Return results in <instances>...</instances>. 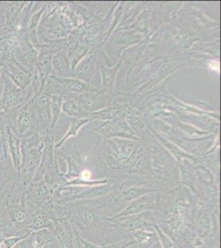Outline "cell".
Wrapping results in <instances>:
<instances>
[{
  "mask_svg": "<svg viewBox=\"0 0 221 248\" xmlns=\"http://www.w3.org/2000/svg\"><path fill=\"white\" fill-rule=\"evenodd\" d=\"M74 234V238H75L76 245L77 248H104L105 247H100V246L96 245L94 243L88 242L86 239H84L82 237L80 233L78 232V230L75 228H73Z\"/></svg>",
  "mask_w": 221,
  "mask_h": 248,
  "instance_id": "15",
  "label": "cell"
},
{
  "mask_svg": "<svg viewBox=\"0 0 221 248\" xmlns=\"http://www.w3.org/2000/svg\"><path fill=\"white\" fill-rule=\"evenodd\" d=\"M3 65H2V63L0 62V77L3 75Z\"/></svg>",
  "mask_w": 221,
  "mask_h": 248,
  "instance_id": "25",
  "label": "cell"
},
{
  "mask_svg": "<svg viewBox=\"0 0 221 248\" xmlns=\"http://www.w3.org/2000/svg\"><path fill=\"white\" fill-rule=\"evenodd\" d=\"M52 53L51 51L42 50L37 58V67L39 71L40 78L42 80V86L45 84L48 74L51 72L52 65Z\"/></svg>",
  "mask_w": 221,
  "mask_h": 248,
  "instance_id": "9",
  "label": "cell"
},
{
  "mask_svg": "<svg viewBox=\"0 0 221 248\" xmlns=\"http://www.w3.org/2000/svg\"><path fill=\"white\" fill-rule=\"evenodd\" d=\"M156 198L151 194L143 195L135 201L128 203L118 215L113 216L116 217H125L129 215H138L144 212L149 211L156 207Z\"/></svg>",
  "mask_w": 221,
  "mask_h": 248,
  "instance_id": "6",
  "label": "cell"
},
{
  "mask_svg": "<svg viewBox=\"0 0 221 248\" xmlns=\"http://www.w3.org/2000/svg\"><path fill=\"white\" fill-rule=\"evenodd\" d=\"M85 122H86V120H76L75 122L74 121L73 124H72V126L70 127V130L69 131V133H67L66 137L62 139V141H60L59 143L57 144V145H56V147H59V145H61V144L63 143V141H65L67 137H70V136L71 135H74L76 133V131L78 130L77 128H78V127H79L80 125H82V124H84Z\"/></svg>",
  "mask_w": 221,
  "mask_h": 248,
  "instance_id": "19",
  "label": "cell"
},
{
  "mask_svg": "<svg viewBox=\"0 0 221 248\" xmlns=\"http://www.w3.org/2000/svg\"><path fill=\"white\" fill-rule=\"evenodd\" d=\"M51 104L52 115H53V121H52V127H53L57 119H59V113L61 109V99L59 98V96H52Z\"/></svg>",
  "mask_w": 221,
  "mask_h": 248,
  "instance_id": "16",
  "label": "cell"
},
{
  "mask_svg": "<svg viewBox=\"0 0 221 248\" xmlns=\"http://www.w3.org/2000/svg\"><path fill=\"white\" fill-rule=\"evenodd\" d=\"M42 143L37 134L22 139L21 155L22 161L18 176L24 185L29 183L42 160Z\"/></svg>",
  "mask_w": 221,
  "mask_h": 248,
  "instance_id": "2",
  "label": "cell"
},
{
  "mask_svg": "<svg viewBox=\"0 0 221 248\" xmlns=\"http://www.w3.org/2000/svg\"><path fill=\"white\" fill-rule=\"evenodd\" d=\"M48 248L47 247H46V246H45V247H44V248Z\"/></svg>",
  "mask_w": 221,
  "mask_h": 248,
  "instance_id": "28",
  "label": "cell"
},
{
  "mask_svg": "<svg viewBox=\"0 0 221 248\" xmlns=\"http://www.w3.org/2000/svg\"><path fill=\"white\" fill-rule=\"evenodd\" d=\"M14 218L15 220V222H17V223H24L26 218H27V215H26L24 212H17V213L14 214Z\"/></svg>",
  "mask_w": 221,
  "mask_h": 248,
  "instance_id": "23",
  "label": "cell"
},
{
  "mask_svg": "<svg viewBox=\"0 0 221 248\" xmlns=\"http://www.w3.org/2000/svg\"><path fill=\"white\" fill-rule=\"evenodd\" d=\"M148 211L144 212L138 215H129L125 217H109L107 221L113 223L117 228L126 230L127 232H134L139 229H145L155 225L154 217Z\"/></svg>",
  "mask_w": 221,
  "mask_h": 248,
  "instance_id": "4",
  "label": "cell"
},
{
  "mask_svg": "<svg viewBox=\"0 0 221 248\" xmlns=\"http://www.w3.org/2000/svg\"><path fill=\"white\" fill-rule=\"evenodd\" d=\"M33 85L21 89L5 74L0 77V108L3 113H13L19 109L36 95Z\"/></svg>",
  "mask_w": 221,
  "mask_h": 248,
  "instance_id": "1",
  "label": "cell"
},
{
  "mask_svg": "<svg viewBox=\"0 0 221 248\" xmlns=\"http://www.w3.org/2000/svg\"><path fill=\"white\" fill-rule=\"evenodd\" d=\"M90 177H91V174H90L89 171L84 170V171L82 172L81 179L83 181H87L88 180H89Z\"/></svg>",
  "mask_w": 221,
  "mask_h": 248,
  "instance_id": "24",
  "label": "cell"
},
{
  "mask_svg": "<svg viewBox=\"0 0 221 248\" xmlns=\"http://www.w3.org/2000/svg\"><path fill=\"white\" fill-rule=\"evenodd\" d=\"M132 236L135 244H139L143 248H149L153 244L159 242V237L156 232L149 231L147 229L135 230L133 232Z\"/></svg>",
  "mask_w": 221,
  "mask_h": 248,
  "instance_id": "10",
  "label": "cell"
},
{
  "mask_svg": "<svg viewBox=\"0 0 221 248\" xmlns=\"http://www.w3.org/2000/svg\"><path fill=\"white\" fill-rule=\"evenodd\" d=\"M0 62L3 65V73L17 86L26 89L32 84L34 78L30 72L14 59L6 47H3V51L0 53Z\"/></svg>",
  "mask_w": 221,
  "mask_h": 248,
  "instance_id": "3",
  "label": "cell"
},
{
  "mask_svg": "<svg viewBox=\"0 0 221 248\" xmlns=\"http://www.w3.org/2000/svg\"><path fill=\"white\" fill-rule=\"evenodd\" d=\"M155 190L154 189H146V188H140V187H133L130 189L124 190L120 195H118L114 200V203L119 205H127L132 201L137 200L143 195L153 194Z\"/></svg>",
  "mask_w": 221,
  "mask_h": 248,
  "instance_id": "8",
  "label": "cell"
},
{
  "mask_svg": "<svg viewBox=\"0 0 221 248\" xmlns=\"http://www.w3.org/2000/svg\"><path fill=\"white\" fill-rule=\"evenodd\" d=\"M197 225L200 230V233L203 236H206L212 231V219L210 217V215L204 208L199 209L197 214Z\"/></svg>",
  "mask_w": 221,
  "mask_h": 248,
  "instance_id": "12",
  "label": "cell"
},
{
  "mask_svg": "<svg viewBox=\"0 0 221 248\" xmlns=\"http://www.w3.org/2000/svg\"><path fill=\"white\" fill-rule=\"evenodd\" d=\"M54 236L51 233V232L48 231L46 229H43L41 231L37 232L36 236V243L37 248H43L46 244L52 242Z\"/></svg>",
  "mask_w": 221,
  "mask_h": 248,
  "instance_id": "13",
  "label": "cell"
},
{
  "mask_svg": "<svg viewBox=\"0 0 221 248\" xmlns=\"http://www.w3.org/2000/svg\"><path fill=\"white\" fill-rule=\"evenodd\" d=\"M112 187L111 186H94L92 188L86 189L84 191L75 195L70 200L73 201H84V200H91V199H97L104 195H108L112 191Z\"/></svg>",
  "mask_w": 221,
  "mask_h": 248,
  "instance_id": "11",
  "label": "cell"
},
{
  "mask_svg": "<svg viewBox=\"0 0 221 248\" xmlns=\"http://www.w3.org/2000/svg\"><path fill=\"white\" fill-rule=\"evenodd\" d=\"M95 214L91 210H83L79 215V223L84 227H91L96 222Z\"/></svg>",
  "mask_w": 221,
  "mask_h": 248,
  "instance_id": "14",
  "label": "cell"
},
{
  "mask_svg": "<svg viewBox=\"0 0 221 248\" xmlns=\"http://www.w3.org/2000/svg\"><path fill=\"white\" fill-rule=\"evenodd\" d=\"M7 42L3 33V21H2V17H1V9H0V53L3 51V47Z\"/></svg>",
  "mask_w": 221,
  "mask_h": 248,
  "instance_id": "22",
  "label": "cell"
},
{
  "mask_svg": "<svg viewBox=\"0 0 221 248\" xmlns=\"http://www.w3.org/2000/svg\"><path fill=\"white\" fill-rule=\"evenodd\" d=\"M135 244L134 241H127V242H118V243H114V244H111V245L106 246L104 248H128L131 246Z\"/></svg>",
  "mask_w": 221,
  "mask_h": 248,
  "instance_id": "21",
  "label": "cell"
},
{
  "mask_svg": "<svg viewBox=\"0 0 221 248\" xmlns=\"http://www.w3.org/2000/svg\"><path fill=\"white\" fill-rule=\"evenodd\" d=\"M54 79L62 83L65 87L70 91H82L84 87V85L82 83L74 80V79H57L56 77H54Z\"/></svg>",
  "mask_w": 221,
  "mask_h": 248,
  "instance_id": "18",
  "label": "cell"
},
{
  "mask_svg": "<svg viewBox=\"0 0 221 248\" xmlns=\"http://www.w3.org/2000/svg\"><path fill=\"white\" fill-rule=\"evenodd\" d=\"M62 110L69 114H74L78 109L73 102L68 101L62 105Z\"/></svg>",
  "mask_w": 221,
  "mask_h": 248,
  "instance_id": "20",
  "label": "cell"
},
{
  "mask_svg": "<svg viewBox=\"0 0 221 248\" xmlns=\"http://www.w3.org/2000/svg\"><path fill=\"white\" fill-rule=\"evenodd\" d=\"M5 120V141L7 152H8V155L11 159L12 163L14 165V168L18 171L20 167H21V161H22V157H21L22 156V155H21L22 139L18 138L14 133L12 125L9 124V120L7 119L6 114Z\"/></svg>",
  "mask_w": 221,
  "mask_h": 248,
  "instance_id": "5",
  "label": "cell"
},
{
  "mask_svg": "<svg viewBox=\"0 0 221 248\" xmlns=\"http://www.w3.org/2000/svg\"><path fill=\"white\" fill-rule=\"evenodd\" d=\"M61 247H62V248H65V247H64V246L61 245Z\"/></svg>",
  "mask_w": 221,
  "mask_h": 248,
  "instance_id": "27",
  "label": "cell"
},
{
  "mask_svg": "<svg viewBox=\"0 0 221 248\" xmlns=\"http://www.w3.org/2000/svg\"><path fill=\"white\" fill-rule=\"evenodd\" d=\"M3 161H1V160H0V170H3Z\"/></svg>",
  "mask_w": 221,
  "mask_h": 248,
  "instance_id": "26",
  "label": "cell"
},
{
  "mask_svg": "<svg viewBox=\"0 0 221 248\" xmlns=\"http://www.w3.org/2000/svg\"><path fill=\"white\" fill-rule=\"evenodd\" d=\"M54 226V233L60 245L65 248H74V234L70 222L64 219L58 220L55 222Z\"/></svg>",
  "mask_w": 221,
  "mask_h": 248,
  "instance_id": "7",
  "label": "cell"
},
{
  "mask_svg": "<svg viewBox=\"0 0 221 248\" xmlns=\"http://www.w3.org/2000/svg\"><path fill=\"white\" fill-rule=\"evenodd\" d=\"M153 227L155 229V232L159 237V241H160V243L162 244V248H174V242L162 232V229H160V227L156 224Z\"/></svg>",
  "mask_w": 221,
  "mask_h": 248,
  "instance_id": "17",
  "label": "cell"
}]
</instances>
